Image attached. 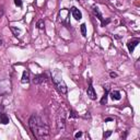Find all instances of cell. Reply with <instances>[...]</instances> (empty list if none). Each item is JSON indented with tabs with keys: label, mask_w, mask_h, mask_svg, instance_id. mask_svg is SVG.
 I'll return each instance as SVG.
<instances>
[{
	"label": "cell",
	"mask_w": 140,
	"mask_h": 140,
	"mask_svg": "<svg viewBox=\"0 0 140 140\" xmlns=\"http://www.w3.org/2000/svg\"><path fill=\"white\" fill-rule=\"evenodd\" d=\"M28 125L36 139L43 140L49 137V127L42 119V117L37 116V115H32L28 121Z\"/></svg>",
	"instance_id": "1"
},
{
	"label": "cell",
	"mask_w": 140,
	"mask_h": 140,
	"mask_svg": "<svg viewBox=\"0 0 140 140\" xmlns=\"http://www.w3.org/2000/svg\"><path fill=\"white\" fill-rule=\"evenodd\" d=\"M52 78H53V82H54L57 90H58L61 94H67V92H68L67 85H66L65 81L63 79V76H61V73L58 69H55L54 71L52 72Z\"/></svg>",
	"instance_id": "2"
},
{
	"label": "cell",
	"mask_w": 140,
	"mask_h": 140,
	"mask_svg": "<svg viewBox=\"0 0 140 140\" xmlns=\"http://www.w3.org/2000/svg\"><path fill=\"white\" fill-rule=\"evenodd\" d=\"M65 126H66V113L64 109H61V113L58 115V119H57V127H58L59 131L65 130Z\"/></svg>",
	"instance_id": "3"
},
{
	"label": "cell",
	"mask_w": 140,
	"mask_h": 140,
	"mask_svg": "<svg viewBox=\"0 0 140 140\" xmlns=\"http://www.w3.org/2000/svg\"><path fill=\"white\" fill-rule=\"evenodd\" d=\"M86 94H88V96L91 98V100H96V93L94 91V88L92 85L91 80L89 81V86H88V89H86Z\"/></svg>",
	"instance_id": "4"
},
{
	"label": "cell",
	"mask_w": 140,
	"mask_h": 140,
	"mask_svg": "<svg viewBox=\"0 0 140 140\" xmlns=\"http://www.w3.org/2000/svg\"><path fill=\"white\" fill-rule=\"evenodd\" d=\"M45 81H46V76L45 75H37V76L34 77V79H33V83L34 84H41Z\"/></svg>",
	"instance_id": "5"
},
{
	"label": "cell",
	"mask_w": 140,
	"mask_h": 140,
	"mask_svg": "<svg viewBox=\"0 0 140 140\" xmlns=\"http://www.w3.org/2000/svg\"><path fill=\"white\" fill-rule=\"evenodd\" d=\"M71 12H72V16L77 20V21H79V20L82 19V13H81V11H80L79 9H77L76 7H72V8H71Z\"/></svg>",
	"instance_id": "6"
},
{
	"label": "cell",
	"mask_w": 140,
	"mask_h": 140,
	"mask_svg": "<svg viewBox=\"0 0 140 140\" xmlns=\"http://www.w3.org/2000/svg\"><path fill=\"white\" fill-rule=\"evenodd\" d=\"M139 44V41L138 39H134V41H129L128 43H127V48H128L129 53H133L135 47L137 46V45Z\"/></svg>",
	"instance_id": "7"
},
{
	"label": "cell",
	"mask_w": 140,
	"mask_h": 140,
	"mask_svg": "<svg viewBox=\"0 0 140 140\" xmlns=\"http://www.w3.org/2000/svg\"><path fill=\"white\" fill-rule=\"evenodd\" d=\"M21 82L22 83H27V82H30V71H28V70H24L23 71Z\"/></svg>",
	"instance_id": "8"
},
{
	"label": "cell",
	"mask_w": 140,
	"mask_h": 140,
	"mask_svg": "<svg viewBox=\"0 0 140 140\" xmlns=\"http://www.w3.org/2000/svg\"><path fill=\"white\" fill-rule=\"evenodd\" d=\"M111 97H112L113 101H119L121 100V97H122L121 92L119 91H113L112 93H111Z\"/></svg>",
	"instance_id": "9"
},
{
	"label": "cell",
	"mask_w": 140,
	"mask_h": 140,
	"mask_svg": "<svg viewBox=\"0 0 140 140\" xmlns=\"http://www.w3.org/2000/svg\"><path fill=\"white\" fill-rule=\"evenodd\" d=\"M93 12H94V14H95V15L97 16V19L100 20L101 22L104 21V19H103V15L101 14V12H100V10H98V8H97V7H94V8H93Z\"/></svg>",
	"instance_id": "10"
},
{
	"label": "cell",
	"mask_w": 140,
	"mask_h": 140,
	"mask_svg": "<svg viewBox=\"0 0 140 140\" xmlns=\"http://www.w3.org/2000/svg\"><path fill=\"white\" fill-rule=\"evenodd\" d=\"M0 123L3 125L9 124V118H8V116L6 114H0Z\"/></svg>",
	"instance_id": "11"
},
{
	"label": "cell",
	"mask_w": 140,
	"mask_h": 140,
	"mask_svg": "<svg viewBox=\"0 0 140 140\" xmlns=\"http://www.w3.org/2000/svg\"><path fill=\"white\" fill-rule=\"evenodd\" d=\"M107 96H108V88H106V89H105V93H104V95H103L102 100H101V104H102V105L106 104V102H107Z\"/></svg>",
	"instance_id": "12"
},
{
	"label": "cell",
	"mask_w": 140,
	"mask_h": 140,
	"mask_svg": "<svg viewBox=\"0 0 140 140\" xmlns=\"http://www.w3.org/2000/svg\"><path fill=\"white\" fill-rule=\"evenodd\" d=\"M81 33H82V36L85 37L86 36V25L85 24H81Z\"/></svg>",
	"instance_id": "13"
},
{
	"label": "cell",
	"mask_w": 140,
	"mask_h": 140,
	"mask_svg": "<svg viewBox=\"0 0 140 140\" xmlns=\"http://www.w3.org/2000/svg\"><path fill=\"white\" fill-rule=\"evenodd\" d=\"M44 25H45L44 20H39V21L37 22V27L39 28V30H43V28H44Z\"/></svg>",
	"instance_id": "14"
},
{
	"label": "cell",
	"mask_w": 140,
	"mask_h": 140,
	"mask_svg": "<svg viewBox=\"0 0 140 140\" xmlns=\"http://www.w3.org/2000/svg\"><path fill=\"white\" fill-rule=\"evenodd\" d=\"M11 30H12V32L14 33L15 36H19L20 35V30H16V28H14L13 26H11Z\"/></svg>",
	"instance_id": "15"
},
{
	"label": "cell",
	"mask_w": 140,
	"mask_h": 140,
	"mask_svg": "<svg viewBox=\"0 0 140 140\" xmlns=\"http://www.w3.org/2000/svg\"><path fill=\"white\" fill-rule=\"evenodd\" d=\"M14 3L16 7H22V1L21 0H14Z\"/></svg>",
	"instance_id": "16"
},
{
	"label": "cell",
	"mask_w": 140,
	"mask_h": 140,
	"mask_svg": "<svg viewBox=\"0 0 140 140\" xmlns=\"http://www.w3.org/2000/svg\"><path fill=\"white\" fill-rule=\"evenodd\" d=\"M109 21H111L109 19H107V20H106V21H103V22H102V26H105V25H107V24L109 23Z\"/></svg>",
	"instance_id": "17"
},
{
	"label": "cell",
	"mask_w": 140,
	"mask_h": 140,
	"mask_svg": "<svg viewBox=\"0 0 140 140\" xmlns=\"http://www.w3.org/2000/svg\"><path fill=\"white\" fill-rule=\"evenodd\" d=\"M109 77H111V78H116V77H117V73H116V72H111V73H109Z\"/></svg>",
	"instance_id": "18"
},
{
	"label": "cell",
	"mask_w": 140,
	"mask_h": 140,
	"mask_svg": "<svg viewBox=\"0 0 140 140\" xmlns=\"http://www.w3.org/2000/svg\"><path fill=\"white\" fill-rule=\"evenodd\" d=\"M81 136H82V133H81V131H79V133H77V134L75 135V137H76V138H80Z\"/></svg>",
	"instance_id": "19"
},
{
	"label": "cell",
	"mask_w": 140,
	"mask_h": 140,
	"mask_svg": "<svg viewBox=\"0 0 140 140\" xmlns=\"http://www.w3.org/2000/svg\"><path fill=\"white\" fill-rule=\"evenodd\" d=\"M111 134H112V131H107V133H106V134H104V137H105V138L109 137V136H111Z\"/></svg>",
	"instance_id": "20"
},
{
	"label": "cell",
	"mask_w": 140,
	"mask_h": 140,
	"mask_svg": "<svg viewBox=\"0 0 140 140\" xmlns=\"http://www.w3.org/2000/svg\"><path fill=\"white\" fill-rule=\"evenodd\" d=\"M112 121H113V118L108 117V118H106V119H105V123H106V122H112Z\"/></svg>",
	"instance_id": "21"
},
{
	"label": "cell",
	"mask_w": 140,
	"mask_h": 140,
	"mask_svg": "<svg viewBox=\"0 0 140 140\" xmlns=\"http://www.w3.org/2000/svg\"><path fill=\"white\" fill-rule=\"evenodd\" d=\"M1 45H2V39L0 38V46H1Z\"/></svg>",
	"instance_id": "22"
},
{
	"label": "cell",
	"mask_w": 140,
	"mask_h": 140,
	"mask_svg": "<svg viewBox=\"0 0 140 140\" xmlns=\"http://www.w3.org/2000/svg\"><path fill=\"white\" fill-rule=\"evenodd\" d=\"M78 1H79V0H78Z\"/></svg>",
	"instance_id": "23"
}]
</instances>
